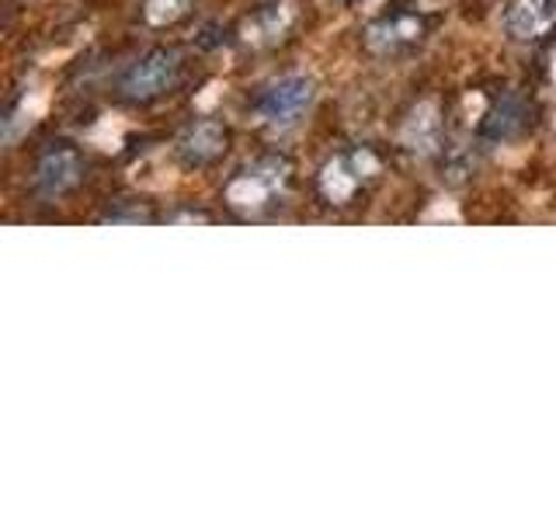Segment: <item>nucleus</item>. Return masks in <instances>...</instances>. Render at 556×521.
<instances>
[{"instance_id": "3", "label": "nucleus", "mask_w": 556, "mask_h": 521, "mask_svg": "<svg viewBox=\"0 0 556 521\" xmlns=\"http://www.w3.org/2000/svg\"><path fill=\"white\" fill-rule=\"evenodd\" d=\"M80 174H84L80 153L70 143H52L39 156V164H35V188H39L46 199H56V195H66V191L80 181Z\"/></svg>"}, {"instance_id": "5", "label": "nucleus", "mask_w": 556, "mask_h": 521, "mask_svg": "<svg viewBox=\"0 0 556 521\" xmlns=\"http://www.w3.org/2000/svg\"><path fill=\"white\" fill-rule=\"evenodd\" d=\"M369 170H376V161L365 150L344 153V156H338V161H330L324 167V174H320V191H324L330 202L344 205L362 188V181L369 178Z\"/></svg>"}, {"instance_id": "6", "label": "nucleus", "mask_w": 556, "mask_h": 521, "mask_svg": "<svg viewBox=\"0 0 556 521\" xmlns=\"http://www.w3.org/2000/svg\"><path fill=\"white\" fill-rule=\"evenodd\" d=\"M226 143H230V136H226V129L216 118H199L181 132L178 156L185 167H208L226 153Z\"/></svg>"}, {"instance_id": "2", "label": "nucleus", "mask_w": 556, "mask_h": 521, "mask_svg": "<svg viewBox=\"0 0 556 521\" xmlns=\"http://www.w3.org/2000/svg\"><path fill=\"white\" fill-rule=\"evenodd\" d=\"M313 101V80L306 77H282L268 84L265 91L257 94L254 101V112L268 122V126H292L295 118H300Z\"/></svg>"}, {"instance_id": "8", "label": "nucleus", "mask_w": 556, "mask_h": 521, "mask_svg": "<svg viewBox=\"0 0 556 521\" xmlns=\"http://www.w3.org/2000/svg\"><path fill=\"white\" fill-rule=\"evenodd\" d=\"M521 126H526V104H521L515 94H508L491 112V118H486L483 132L491 139H511L515 132H521Z\"/></svg>"}, {"instance_id": "1", "label": "nucleus", "mask_w": 556, "mask_h": 521, "mask_svg": "<svg viewBox=\"0 0 556 521\" xmlns=\"http://www.w3.org/2000/svg\"><path fill=\"white\" fill-rule=\"evenodd\" d=\"M181 77V52L178 49H150L143 60H136L118 80V91L126 101H156L164 98Z\"/></svg>"}, {"instance_id": "9", "label": "nucleus", "mask_w": 556, "mask_h": 521, "mask_svg": "<svg viewBox=\"0 0 556 521\" xmlns=\"http://www.w3.org/2000/svg\"><path fill=\"white\" fill-rule=\"evenodd\" d=\"M185 4L188 0H150V11H147V17L153 25H164V22H174L181 11H185Z\"/></svg>"}, {"instance_id": "7", "label": "nucleus", "mask_w": 556, "mask_h": 521, "mask_svg": "<svg viewBox=\"0 0 556 521\" xmlns=\"http://www.w3.org/2000/svg\"><path fill=\"white\" fill-rule=\"evenodd\" d=\"M556 25V0H511L504 11V28L518 42H535Z\"/></svg>"}, {"instance_id": "4", "label": "nucleus", "mask_w": 556, "mask_h": 521, "mask_svg": "<svg viewBox=\"0 0 556 521\" xmlns=\"http://www.w3.org/2000/svg\"><path fill=\"white\" fill-rule=\"evenodd\" d=\"M286 181V164L282 161H261L248 170H240V178L230 185V202L237 208H257L275 199V191Z\"/></svg>"}]
</instances>
